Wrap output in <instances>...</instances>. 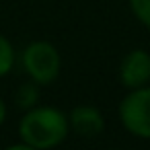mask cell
I'll return each instance as SVG.
<instances>
[{
    "instance_id": "6da1fadb",
    "label": "cell",
    "mask_w": 150,
    "mask_h": 150,
    "mask_svg": "<svg viewBox=\"0 0 150 150\" xmlns=\"http://www.w3.org/2000/svg\"><path fill=\"white\" fill-rule=\"evenodd\" d=\"M68 115L50 105H35L27 109L19 121L21 142L39 150H52L60 146L68 138Z\"/></svg>"
},
{
    "instance_id": "7a4b0ae2",
    "label": "cell",
    "mask_w": 150,
    "mask_h": 150,
    "mask_svg": "<svg viewBox=\"0 0 150 150\" xmlns=\"http://www.w3.org/2000/svg\"><path fill=\"white\" fill-rule=\"evenodd\" d=\"M23 68L27 76L37 84H50L58 78L62 68V58L56 45L50 41H33L21 54Z\"/></svg>"
},
{
    "instance_id": "3957f363",
    "label": "cell",
    "mask_w": 150,
    "mask_h": 150,
    "mask_svg": "<svg viewBox=\"0 0 150 150\" xmlns=\"http://www.w3.org/2000/svg\"><path fill=\"white\" fill-rule=\"evenodd\" d=\"M119 119L123 127L142 140H150V86L132 88L119 103Z\"/></svg>"
},
{
    "instance_id": "277c9868",
    "label": "cell",
    "mask_w": 150,
    "mask_h": 150,
    "mask_svg": "<svg viewBox=\"0 0 150 150\" xmlns=\"http://www.w3.org/2000/svg\"><path fill=\"white\" fill-rule=\"evenodd\" d=\"M121 84L132 91L150 82V54L146 50H132L125 54L119 66Z\"/></svg>"
},
{
    "instance_id": "5b68a950",
    "label": "cell",
    "mask_w": 150,
    "mask_h": 150,
    "mask_svg": "<svg viewBox=\"0 0 150 150\" xmlns=\"http://www.w3.org/2000/svg\"><path fill=\"white\" fill-rule=\"evenodd\" d=\"M70 129L82 138H95L105 129V117L95 105H78L68 115Z\"/></svg>"
},
{
    "instance_id": "8992f818",
    "label": "cell",
    "mask_w": 150,
    "mask_h": 150,
    "mask_svg": "<svg viewBox=\"0 0 150 150\" xmlns=\"http://www.w3.org/2000/svg\"><path fill=\"white\" fill-rule=\"evenodd\" d=\"M37 101H39V88H37V82H33V80L21 84L19 91L15 93V103L21 109H25V111L31 109V107H35Z\"/></svg>"
},
{
    "instance_id": "52a82bcc",
    "label": "cell",
    "mask_w": 150,
    "mask_h": 150,
    "mask_svg": "<svg viewBox=\"0 0 150 150\" xmlns=\"http://www.w3.org/2000/svg\"><path fill=\"white\" fill-rule=\"evenodd\" d=\"M15 60H17V54H15L13 43L0 33V78L6 76L15 68Z\"/></svg>"
},
{
    "instance_id": "ba28073f",
    "label": "cell",
    "mask_w": 150,
    "mask_h": 150,
    "mask_svg": "<svg viewBox=\"0 0 150 150\" xmlns=\"http://www.w3.org/2000/svg\"><path fill=\"white\" fill-rule=\"evenodd\" d=\"M129 8L144 27H150V0H129Z\"/></svg>"
},
{
    "instance_id": "9c48e42d",
    "label": "cell",
    "mask_w": 150,
    "mask_h": 150,
    "mask_svg": "<svg viewBox=\"0 0 150 150\" xmlns=\"http://www.w3.org/2000/svg\"><path fill=\"white\" fill-rule=\"evenodd\" d=\"M4 150H39V148H33V146H29V144L21 142V144H11V146H6Z\"/></svg>"
},
{
    "instance_id": "30bf717a",
    "label": "cell",
    "mask_w": 150,
    "mask_h": 150,
    "mask_svg": "<svg viewBox=\"0 0 150 150\" xmlns=\"http://www.w3.org/2000/svg\"><path fill=\"white\" fill-rule=\"evenodd\" d=\"M4 119H6V105H4L2 99H0V125L4 123Z\"/></svg>"
},
{
    "instance_id": "8fae6325",
    "label": "cell",
    "mask_w": 150,
    "mask_h": 150,
    "mask_svg": "<svg viewBox=\"0 0 150 150\" xmlns=\"http://www.w3.org/2000/svg\"><path fill=\"white\" fill-rule=\"evenodd\" d=\"M111 150H117V148H111Z\"/></svg>"
}]
</instances>
